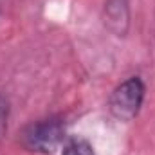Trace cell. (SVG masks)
Returning a JSON list of instances; mask_svg holds the SVG:
<instances>
[{
  "instance_id": "obj_1",
  "label": "cell",
  "mask_w": 155,
  "mask_h": 155,
  "mask_svg": "<svg viewBox=\"0 0 155 155\" xmlns=\"http://www.w3.org/2000/svg\"><path fill=\"white\" fill-rule=\"evenodd\" d=\"M22 144L35 153H54L65 139V124L60 117H47L27 124L20 135Z\"/></svg>"
},
{
  "instance_id": "obj_2",
  "label": "cell",
  "mask_w": 155,
  "mask_h": 155,
  "mask_svg": "<svg viewBox=\"0 0 155 155\" xmlns=\"http://www.w3.org/2000/svg\"><path fill=\"white\" fill-rule=\"evenodd\" d=\"M146 96V85L139 76H132L117 85L108 97V110L121 123L135 119Z\"/></svg>"
},
{
  "instance_id": "obj_3",
  "label": "cell",
  "mask_w": 155,
  "mask_h": 155,
  "mask_svg": "<svg viewBox=\"0 0 155 155\" xmlns=\"http://www.w3.org/2000/svg\"><path fill=\"white\" fill-rule=\"evenodd\" d=\"M105 25L117 36H124L130 27V4L128 0H107L103 9Z\"/></svg>"
},
{
  "instance_id": "obj_4",
  "label": "cell",
  "mask_w": 155,
  "mask_h": 155,
  "mask_svg": "<svg viewBox=\"0 0 155 155\" xmlns=\"http://www.w3.org/2000/svg\"><path fill=\"white\" fill-rule=\"evenodd\" d=\"M63 155H96L92 144L83 137H72L63 146Z\"/></svg>"
},
{
  "instance_id": "obj_5",
  "label": "cell",
  "mask_w": 155,
  "mask_h": 155,
  "mask_svg": "<svg viewBox=\"0 0 155 155\" xmlns=\"http://www.w3.org/2000/svg\"><path fill=\"white\" fill-rule=\"evenodd\" d=\"M7 117H9V103L4 96H0V135L7 128Z\"/></svg>"
}]
</instances>
